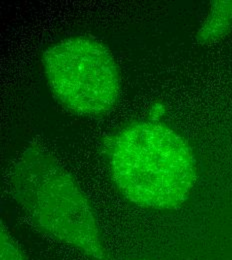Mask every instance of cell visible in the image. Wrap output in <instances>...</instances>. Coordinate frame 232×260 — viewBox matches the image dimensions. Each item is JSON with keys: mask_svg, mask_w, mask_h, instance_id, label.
Listing matches in <instances>:
<instances>
[{"mask_svg": "<svg viewBox=\"0 0 232 260\" xmlns=\"http://www.w3.org/2000/svg\"><path fill=\"white\" fill-rule=\"evenodd\" d=\"M0 260H26L17 242L11 237L7 229L1 225Z\"/></svg>", "mask_w": 232, "mask_h": 260, "instance_id": "5", "label": "cell"}, {"mask_svg": "<svg viewBox=\"0 0 232 260\" xmlns=\"http://www.w3.org/2000/svg\"><path fill=\"white\" fill-rule=\"evenodd\" d=\"M139 260H149V259H139Z\"/></svg>", "mask_w": 232, "mask_h": 260, "instance_id": "6", "label": "cell"}, {"mask_svg": "<svg viewBox=\"0 0 232 260\" xmlns=\"http://www.w3.org/2000/svg\"><path fill=\"white\" fill-rule=\"evenodd\" d=\"M50 89L67 109L79 115L98 116L117 101L120 76L110 51L89 37H71L43 53Z\"/></svg>", "mask_w": 232, "mask_h": 260, "instance_id": "3", "label": "cell"}, {"mask_svg": "<svg viewBox=\"0 0 232 260\" xmlns=\"http://www.w3.org/2000/svg\"><path fill=\"white\" fill-rule=\"evenodd\" d=\"M14 199L43 233L94 259L105 258L93 209L74 178L47 151L26 148L10 173Z\"/></svg>", "mask_w": 232, "mask_h": 260, "instance_id": "2", "label": "cell"}, {"mask_svg": "<svg viewBox=\"0 0 232 260\" xmlns=\"http://www.w3.org/2000/svg\"><path fill=\"white\" fill-rule=\"evenodd\" d=\"M109 166L119 191L133 203L175 209L189 197L197 177L188 142L156 122H135L118 132L108 148Z\"/></svg>", "mask_w": 232, "mask_h": 260, "instance_id": "1", "label": "cell"}, {"mask_svg": "<svg viewBox=\"0 0 232 260\" xmlns=\"http://www.w3.org/2000/svg\"><path fill=\"white\" fill-rule=\"evenodd\" d=\"M232 28V1H215L210 13L199 29L201 43H211L222 38Z\"/></svg>", "mask_w": 232, "mask_h": 260, "instance_id": "4", "label": "cell"}]
</instances>
